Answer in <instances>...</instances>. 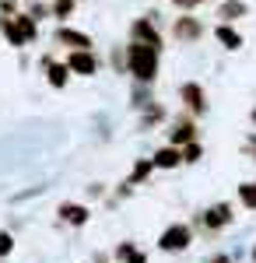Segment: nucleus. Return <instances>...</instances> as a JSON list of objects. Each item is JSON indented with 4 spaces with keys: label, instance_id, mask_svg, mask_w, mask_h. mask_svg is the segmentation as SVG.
I'll use <instances>...</instances> for the list:
<instances>
[{
    "label": "nucleus",
    "instance_id": "obj_18",
    "mask_svg": "<svg viewBox=\"0 0 256 263\" xmlns=\"http://www.w3.org/2000/svg\"><path fill=\"white\" fill-rule=\"evenodd\" d=\"M200 158H204L200 141H193V144H186V147H182V162H200Z\"/></svg>",
    "mask_w": 256,
    "mask_h": 263
},
{
    "label": "nucleus",
    "instance_id": "obj_26",
    "mask_svg": "<svg viewBox=\"0 0 256 263\" xmlns=\"http://www.w3.org/2000/svg\"><path fill=\"white\" fill-rule=\"evenodd\" d=\"M246 147H249V151H253V155H256V134H253V137H249V144H246Z\"/></svg>",
    "mask_w": 256,
    "mask_h": 263
},
{
    "label": "nucleus",
    "instance_id": "obj_14",
    "mask_svg": "<svg viewBox=\"0 0 256 263\" xmlns=\"http://www.w3.org/2000/svg\"><path fill=\"white\" fill-rule=\"evenodd\" d=\"M60 218L67 224H74V228H81V224H88V207H81V203H60Z\"/></svg>",
    "mask_w": 256,
    "mask_h": 263
},
{
    "label": "nucleus",
    "instance_id": "obj_11",
    "mask_svg": "<svg viewBox=\"0 0 256 263\" xmlns=\"http://www.w3.org/2000/svg\"><path fill=\"white\" fill-rule=\"evenodd\" d=\"M214 39L228 49V53H235V49H242V35L235 32V25H228V21H217L214 25Z\"/></svg>",
    "mask_w": 256,
    "mask_h": 263
},
{
    "label": "nucleus",
    "instance_id": "obj_21",
    "mask_svg": "<svg viewBox=\"0 0 256 263\" xmlns=\"http://www.w3.org/2000/svg\"><path fill=\"white\" fill-rule=\"evenodd\" d=\"M11 249H14V239H11L7 232H0V256H7Z\"/></svg>",
    "mask_w": 256,
    "mask_h": 263
},
{
    "label": "nucleus",
    "instance_id": "obj_15",
    "mask_svg": "<svg viewBox=\"0 0 256 263\" xmlns=\"http://www.w3.org/2000/svg\"><path fill=\"white\" fill-rule=\"evenodd\" d=\"M228 221H232V203H214V207L204 214V224H207V228H225Z\"/></svg>",
    "mask_w": 256,
    "mask_h": 263
},
{
    "label": "nucleus",
    "instance_id": "obj_13",
    "mask_svg": "<svg viewBox=\"0 0 256 263\" xmlns=\"http://www.w3.org/2000/svg\"><path fill=\"white\" fill-rule=\"evenodd\" d=\"M155 168H176V165H182V147H172V144H165L161 151H155Z\"/></svg>",
    "mask_w": 256,
    "mask_h": 263
},
{
    "label": "nucleus",
    "instance_id": "obj_12",
    "mask_svg": "<svg viewBox=\"0 0 256 263\" xmlns=\"http://www.w3.org/2000/svg\"><path fill=\"white\" fill-rule=\"evenodd\" d=\"M249 14V4L246 0H221L217 4V21H239V18H246Z\"/></svg>",
    "mask_w": 256,
    "mask_h": 263
},
{
    "label": "nucleus",
    "instance_id": "obj_3",
    "mask_svg": "<svg viewBox=\"0 0 256 263\" xmlns=\"http://www.w3.org/2000/svg\"><path fill=\"white\" fill-rule=\"evenodd\" d=\"M172 39L182 42V46H193V42L204 39V21L193 14V11H182L176 21H172Z\"/></svg>",
    "mask_w": 256,
    "mask_h": 263
},
{
    "label": "nucleus",
    "instance_id": "obj_22",
    "mask_svg": "<svg viewBox=\"0 0 256 263\" xmlns=\"http://www.w3.org/2000/svg\"><path fill=\"white\" fill-rule=\"evenodd\" d=\"M200 4H207V0H172V7H179V11H193Z\"/></svg>",
    "mask_w": 256,
    "mask_h": 263
},
{
    "label": "nucleus",
    "instance_id": "obj_17",
    "mask_svg": "<svg viewBox=\"0 0 256 263\" xmlns=\"http://www.w3.org/2000/svg\"><path fill=\"white\" fill-rule=\"evenodd\" d=\"M239 200L246 203L249 211H256V182H242L239 186Z\"/></svg>",
    "mask_w": 256,
    "mask_h": 263
},
{
    "label": "nucleus",
    "instance_id": "obj_16",
    "mask_svg": "<svg viewBox=\"0 0 256 263\" xmlns=\"http://www.w3.org/2000/svg\"><path fill=\"white\" fill-rule=\"evenodd\" d=\"M74 7H78V0H49V14L57 21H67L74 14Z\"/></svg>",
    "mask_w": 256,
    "mask_h": 263
},
{
    "label": "nucleus",
    "instance_id": "obj_1",
    "mask_svg": "<svg viewBox=\"0 0 256 263\" xmlns=\"http://www.w3.org/2000/svg\"><path fill=\"white\" fill-rule=\"evenodd\" d=\"M158 63H161V49L158 46H148V42L130 39L126 42V74L137 84H151L158 81Z\"/></svg>",
    "mask_w": 256,
    "mask_h": 263
},
{
    "label": "nucleus",
    "instance_id": "obj_8",
    "mask_svg": "<svg viewBox=\"0 0 256 263\" xmlns=\"http://www.w3.org/2000/svg\"><path fill=\"white\" fill-rule=\"evenodd\" d=\"M190 242H193L190 224H172V228H165V232H161V239H158V246H161L165 253H182Z\"/></svg>",
    "mask_w": 256,
    "mask_h": 263
},
{
    "label": "nucleus",
    "instance_id": "obj_7",
    "mask_svg": "<svg viewBox=\"0 0 256 263\" xmlns=\"http://www.w3.org/2000/svg\"><path fill=\"white\" fill-rule=\"evenodd\" d=\"M200 141V130L197 123H193V116H179L172 126H169V144L172 147H186V144Z\"/></svg>",
    "mask_w": 256,
    "mask_h": 263
},
{
    "label": "nucleus",
    "instance_id": "obj_20",
    "mask_svg": "<svg viewBox=\"0 0 256 263\" xmlns=\"http://www.w3.org/2000/svg\"><path fill=\"white\" fill-rule=\"evenodd\" d=\"M113 67L116 70H126V49H113Z\"/></svg>",
    "mask_w": 256,
    "mask_h": 263
},
{
    "label": "nucleus",
    "instance_id": "obj_10",
    "mask_svg": "<svg viewBox=\"0 0 256 263\" xmlns=\"http://www.w3.org/2000/svg\"><path fill=\"white\" fill-rule=\"evenodd\" d=\"M42 67H46V81H49V88H67V81H70V67H67V63L46 57Z\"/></svg>",
    "mask_w": 256,
    "mask_h": 263
},
{
    "label": "nucleus",
    "instance_id": "obj_28",
    "mask_svg": "<svg viewBox=\"0 0 256 263\" xmlns=\"http://www.w3.org/2000/svg\"><path fill=\"white\" fill-rule=\"evenodd\" d=\"M253 123H256V109H253Z\"/></svg>",
    "mask_w": 256,
    "mask_h": 263
},
{
    "label": "nucleus",
    "instance_id": "obj_2",
    "mask_svg": "<svg viewBox=\"0 0 256 263\" xmlns=\"http://www.w3.org/2000/svg\"><path fill=\"white\" fill-rule=\"evenodd\" d=\"M0 32L11 46H28V42L39 35V21L32 18L28 11H14V14H0Z\"/></svg>",
    "mask_w": 256,
    "mask_h": 263
},
{
    "label": "nucleus",
    "instance_id": "obj_23",
    "mask_svg": "<svg viewBox=\"0 0 256 263\" xmlns=\"http://www.w3.org/2000/svg\"><path fill=\"white\" fill-rule=\"evenodd\" d=\"M28 14L39 21V18H46V14H49V7H46V4H32V7H28Z\"/></svg>",
    "mask_w": 256,
    "mask_h": 263
},
{
    "label": "nucleus",
    "instance_id": "obj_25",
    "mask_svg": "<svg viewBox=\"0 0 256 263\" xmlns=\"http://www.w3.org/2000/svg\"><path fill=\"white\" fill-rule=\"evenodd\" d=\"M126 263H148V260H144V253H130V256H126Z\"/></svg>",
    "mask_w": 256,
    "mask_h": 263
},
{
    "label": "nucleus",
    "instance_id": "obj_6",
    "mask_svg": "<svg viewBox=\"0 0 256 263\" xmlns=\"http://www.w3.org/2000/svg\"><path fill=\"white\" fill-rule=\"evenodd\" d=\"M63 63H67L70 74H78V78H95V74H99V57H95L92 49H70V57Z\"/></svg>",
    "mask_w": 256,
    "mask_h": 263
},
{
    "label": "nucleus",
    "instance_id": "obj_29",
    "mask_svg": "<svg viewBox=\"0 0 256 263\" xmlns=\"http://www.w3.org/2000/svg\"><path fill=\"white\" fill-rule=\"evenodd\" d=\"M253 263H256V249H253Z\"/></svg>",
    "mask_w": 256,
    "mask_h": 263
},
{
    "label": "nucleus",
    "instance_id": "obj_5",
    "mask_svg": "<svg viewBox=\"0 0 256 263\" xmlns=\"http://www.w3.org/2000/svg\"><path fill=\"white\" fill-rule=\"evenodd\" d=\"M179 102L186 105L190 116H204L207 112V91L200 88V81H186L179 88Z\"/></svg>",
    "mask_w": 256,
    "mask_h": 263
},
{
    "label": "nucleus",
    "instance_id": "obj_4",
    "mask_svg": "<svg viewBox=\"0 0 256 263\" xmlns=\"http://www.w3.org/2000/svg\"><path fill=\"white\" fill-rule=\"evenodd\" d=\"M130 39H137V42H148V46H158V49H165V39H161V32H158V25H155V14L134 18V25H130Z\"/></svg>",
    "mask_w": 256,
    "mask_h": 263
},
{
    "label": "nucleus",
    "instance_id": "obj_27",
    "mask_svg": "<svg viewBox=\"0 0 256 263\" xmlns=\"http://www.w3.org/2000/svg\"><path fill=\"white\" fill-rule=\"evenodd\" d=\"M211 263H232V260H228V256H214Z\"/></svg>",
    "mask_w": 256,
    "mask_h": 263
},
{
    "label": "nucleus",
    "instance_id": "obj_24",
    "mask_svg": "<svg viewBox=\"0 0 256 263\" xmlns=\"http://www.w3.org/2000/svg\"><path fill=\"white\" fill-rule=\"evenodd\" d=\"M18 11V0H0V14H14Z\"/></svg>",
    "mask_w": 256,
    "mask_h": 263
},
{
    "label": "nucleus",
    "instance_id": "obj_19",
    "mask_svg": "<svg viewBox=\"0 0 256 263\" xmlns=\"http://www.w3.org/2000/svg\"><path fill=\"white\" fill-rule=\"evenodd\" d=\"M155 168V162H137V168H134V182L137 179H148V172Z\"/></svg>",
    "mask_w": 256,
    "mask_h": 263
},
{
    "label": "nucleus",
    "instance_id": "obj_9",
    "mask_svg": "<svg viewBox=\"0 0 256 263\" xmlns=\"http://www.w3.org/2000/svg\"><path fill=\"white\" fill-rule=\"evenodd\" d=\"M53 42H57V46H63V49H92V46H95L88 32L70 28V25H60L57 32H53Z\"/></svg>",
    "mask_w": 256,
    "mask_h": 263
}]
</instances>
